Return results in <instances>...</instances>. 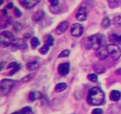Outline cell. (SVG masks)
<instances>
[{
	"label": "cell",
	"mask_w": 121,
	"mask_h": 114,
	"mask_svg": "<svg viewBox=\"0 0 121 114\" xmlns=\"http://www.w3.org/2000/svg\"><path fill=\"white\" fill-rule=\"evenodd\" d=\"M70 71V64L65 62L60 64L58 66V72L61 76H66L68 74Z\"/></svg>",
	"instance_id": "cell-12"
},
{
	"label": "cell",
	"mask_w": 121,
	"mask_h": 114,
	"mask_svg": "<svg viewBox=\"0 0 121 114\" xmlns=\"http://www.w3.org/2000/svg\"><path fill=\"white\" fill-rule=\"evenodd\" d=\"M44 12L42 10H39L37 11L34 15H33V20L35 21H39L40 20H42L43 19L44 16Z\"/></svg>",
	"instance_id": "cell-15"
},
{
	"label": "cell",
	"mask_w": 121,
	"mask_h": 114,
	"mask_svg": "<svg viewBox=\"0 0 121 114\" xmlns=\"http://www.w3.org/2000/svg\"><path fill=\"white\" fill-rule=\"evenodd\" d=\"M113 21L115 24L121 26V16H116L113 18Z\"/></svg>",
	"instance_id": "cell-28"
},
{
	"label": "cell",
	"mask_w": 121,
	"mask_h": 114,
	"mask_svg": "<svg viewBox=\"0 0 121 114\" xmlns=\"http://www.w3.org/2000/svg\"><path fill=\"white\" fill-rule=\"evenodd\" d=\"M15 80L10 79H3L1 81V90L2 95L6 96L8 95L11 90L15 83Z\"/></svg>",
	"instance_id": "cell-4"
},
{
	"label": "cell",
	"mask_w": 121,
	"mask_h": 114,
	"mask_svg": "<svg viewBox=\"0 0 121 114\" xmlns=\"http://www.w3.org/2000/svg\"><path fill=\"white\" fill-rule=\"evenodd\" d=\"M104 111L102 109L100 108H96V109H95L92 110V114H102Z\"/></svg>",
	"instance_id": "cell-30"
},
{
	"label": "cell",
	"mask_w": 121,
	"mask_h": 114,
	"mask_svg": "<svg viewBox=\"0 0 121 114\" xmlns=\"http://www.w3.org/2000/svg\"><path fill=\"white\" fill-rule=\"evenodd\" d=\"M108 2L109 4H113L117 2V0H108Z\"/></svg>",
	"instance_id": "cell-37"
},
{
	"label": "cell",
	"mask_w": 121,
	"mask_h": 114,
	"mask_svg": "<svg viewBox=\"0 0 121 114\" xmlns=\"http://www.w3.org/2000/svg\"><path fill=\"white\" fill-rule=\"evenodd\" d=\"M11 114H20V112H19V111L18 112H13Z\"/></svg>",
	"instance_id": "cell-38"
},
{
	"label": "cell",
	"mask_w": 121,
	"mask_h": 114,
	"mask_svg": "<svg viewBox=\"0 0 121 114\" xmlns=\"http://www.w3.org/2000/svg\"><path fill=\"white\" fill-rule=\"evenodd\" d=\"M67 88V84L65 83H60L56 84L55 86V90L56 92H62Z\"/></svg>",
	"instance_id": "cell-18"
},
{
	"label": "cell",
	"mask_w": 121,
	"mask_h": 114,
	"mask_svg": "<svg viewBox=\"0 0 121 114\" xmlns=\"http://www.w3.org/2000/svg\"><path fill=\"white\" fill-rule=\"evenodd\" d=\"M121 97V93L120 91H118V90H112L111 93V96H110V98L111 100L114 102H118L120 100Z\"/></svg>",
	"instance_id": "cell-17"
},
{
	"label": "cell",
	"mask_w": 121,
	"mask_h": 114,
	"mask_svg": "<svg viewBox=\"0 0 121 114\" xmlns=\"http://www.w3.org/2000/svg\"><path fill=\"white\" fill-rule=\"evenodd\" d=\"M4 2V0H1V3H0V5H2V4Z\"/></svg>",
	"instance_id": "cell-39"
},
{
	"label": "cell",
	"mask_w": 121,
	"mask_h": 114,
	"mask_svg": "<svg viewBox=\"0 0 121 114\" xmlns=\"http://www.w3.org/2000/svg\"><path fill=\"white\" fill-rule=\"evenodd\" d=\"M40 0H20V4L25 8L30 9L35 7Z\"/></svg>",
	"instance_id": "cell-9"
},
{
	"label": "cell",
	"mask_w": 121,
	"mask_h": 114,
	"mask_svg": "<svg viewBox=\"0 0 121 114\" xmlns=\"http://www.w3.org/2000/svg\"><path fill=\"white\" fill-rule=\"evenodd\" d=\"M93 68L98 74H102L105 72V68L99 64H95L93 66Z\"/></svg>",
	"instance_id": "cell-21"
},
{
	"label": "cell",
	"mask_w": 121,
	"mask_h": 114,
	"mask_svg": "<svg viewBox=\"0 0 121 114\" xmlns=\"http://www.w3.org/2000/svg\"><path fill=\"white\" fill-rule=\"evenodd\" d=\"M70 32L73 36L80 37L83 33V27L80 24L74 23L71 27Z\"/></svg>",
	"instance_id": "cell-6"
},
{
	"label": "cell",
	"mask_w": 121,
	"mask_h": 114,
	"mask_svg": "<svg viewBox=\"0 0 121 114\" xmlns=\"http://www.w3.org/2000/svg\"><path fill=\"white\" fill-rule=\"evenodd\" d=\"M40 66V63L37 61H34L30 62L27 64V68L30 71H34L37 70L39 66Z\"/></svg>",
	"instance_id": "cell-16"
},
{
	"label": "cell",
	"mask_w": 121,
	"mask_h": 114,
	"mask_svg": "<svg viewBox=\"0 0 121 114\" xmlns=\"http://www.w3.org/2000/svg\"><path fill=\"white\" fill-rule=\"evenodd\" d=\"M87 78L92 82H96L98 81V76L95 74H90L87 76Z\"/></svg>",
	"instance_id": "cell-26"
},
{
	"label": "cell",
	"mask_w": 121,
	"mask_h": 114,
	"mask_svg": "<svg viewBox=\"0 0 121 114\" xmlns=\"http://www.w3.org/2000/svg\"><path fill=\"white\" fill-rule=\"evenodd\" d=\"M49 49H50L49 45H47V43H45L44 45V46H42V47L39 49V52H40L41 54L45 55L48 52Z\"/></svg>",
	"instance_id": "cell-23"
},
{
	"label": "cell",
	"mask_w": 121,
	"mask_h": 114,
	"mask_svg": "<svg viewBox=\"0 0 121 114\" xmlns=\"http://www.w3.org/2000/svg\"><path fill=\"white\" fill-rule=\"evenodd\" d=\"M43 97V95L40 91H31L28 95V99L31 102L35 101L37 99H40Z\"/></svg>",
	"instance_id": "cell-14"
},
{
	"label": "cell",
	"mask_w": 121,
	"mask_h": 114,
	"mask_svg": "<svg viewBox=\"0 0 121 114\" xmlns=\"http://www.w3.org/2000/svg\"><path fill=\"white\" fill-rule=\"evenodd\" d=\"M69 26V21H63L61 23L59 24V26L56 27L55 30L56 33L57 34H59V35L63 34V33H64L66 30H67Z\"/></svg>",
	"instance_id": "cell-11"
},
{
	"label": "cell",
	"mask_w": 121,
	"mask_h": 114,
	"mask_svg": "<svg viewBox=\"0 0 121 114\" xmlns=\"http://www.w3.org/2000/svg\"><path fill=\"white\" fill-rule=\"evenodd\" d=\"M20 68H21V65H20V64H17L16 66H14V67L13 68V70L10 72V75H11V76L14 75V74L16 73L18 70H20Z\"/></svg>",
	"instance_id": "cell-29"
},
{
	"label": "cell",
	"mask_w": 121,
	"mask_h": 114,
	"mask_svg": "<svg viewBox=\"0 0 121 114\" xmlns=\"http://www.w3.org/2000/svg\"><path fill=\"white\" fill-rule=\"evenodd\" d=\"M87 10L85 7H81L78 10L76 14V18L79 21H84L87 19Z\"/></svg>",
	"instance_id": "cell-8"
},
{
	"label": "cell",
	"mask_w": 121,
	"mask_h": 114,
	"mask_svg": "<svg viewBox=\"0 0 121 114\" xmlns=\"http://www.w3.org/2000/svg\"><path fill=\"white\" fill-rule=\"evenodd\" d=\"M105 93L98 87L92 88L89 92L87 101L89 104L92 105H100L105 100Z\"/></svg>",
	"instance_id": "cell-2"
},
{
	"label": "cell",
	"mask_w": 121,
	"mask_h": 114,
	"mask_svg": "<svg viewBox=\"0 0 121 114\" xmlns=\"http://www.w3.org/2000/svg\"><path fill=\"white\" fill-rule=\"evenodd\" d=\"M115 73L117 75H121V68H118L115 71Z\"/></svg>",
	"instance_id": "cell-35"
},
{
	"label": "cell",
	"mask_w": 121,
	"mask_h": 114,
	"mask_svg": "<svg viewBox=\"0 0 121 114\" xmlns=\"http://www.w3.org/2000/svg\"><path fill=\"white\" fill-rule=\"evenodd\" d=\"M111 26V20L108 17L104 18L101 22V26L105 28H108Z\"/></svg>",
	"instance_id": "cell-19"
},
{
	"label": "cell",
	"mask_w": 121,
	"mask_h": 114,
	"mask_svg": "<svg viewBox=\"0 0 121 114\" xmlns=\"http://www.w3.org/2000/svg\"><path fill=\"white\" fill-rule=\"evenodd\" d=\"M31 45L32 46V48L33 49H35L37 48V46H39L40 43V42L39 40V39L37 38H33L31 39Z\"/></svg>",
	"instance_id": "cell-22"
},
{
	"label": "cell",
	"mask_w": 121,
	"mask_h": 114,
	"mask_svg": "<svg viewBox=\"0 0 121 114\" xmlns=\"http://www.w3.org/2000/svg\"><path fill=\"white\" fill-rule=\"evenodd\" d=\"M7 8H9V9H11V8L13 7V3H8V4H7Z\"/></svg>",
	"instance_id": "cell-36"
},
{
	"label": "cell",
	"mask_w": 121,
	"mask_h": 114,
	"mask_svg": "<svg viewBox=\"0 0 121 114\" xmlns=\"http://www.w3.org/2000/svg\"><path fill=\"white\" fill-rule=\"evenodd\" d=\"M106 39L100 33L93 34L88 37L85 41V47L88 50H97L102 46L105 45Z\"/></svg>",
	"instance_id": "cell-1"
},
{
	"label": "cell",
	"mask_w": 121,
	"mask_h": 114,
	"mask_svg": "<svg viewBox=\"0 0 121 114\" xmlns=\"http://www.w3.org/2000/svg\"><path fill=\"white\" fill-rule=\"evenodd\" d=\"M70 54V51L68 49H66V50H64L58 56V58H63V57H67V56L69 55Z\"/></svg>",
	"instance_id": "cell-27"
},
{
	"label": "cell",
	"mask_w": 121,
	"mask_h": 114,
	"mask_svg": "<svg viewBox=\"0 0 121 114\" xmlns=\"http://www.w3.org/2000/svg\"><path fill=\"white\" fill-rule=\"evenodd\" d=\"M50 3V4L52 5L53 7H56V6L58 5L59 3V0H48Z\"/></svg>",
	"instance_id": "cell-32"
},
{
	"label": "cell",
	"mask_w": 121,
	"mask_h": 114,
	"mask_svg": "<svg viewBox=\"0 0 121 114\" xmlns=\"http://www.w3.org/2000/svg\"><path fill=\"white\" fill-rule=\"evenodd\" d=\"M14 14H15V17H20L21 16V15H22V13H21V12L20 11V10H18L17 8L14 9Z\"/></svg>",
	"instance_id": "cell-31"
},
{
	"label": "cell",
	"mask_w": 121,
	"mask_h": 114,
	"mask_svg": "<svg viewBox=\"0 0 121 114\" xmlns=\"http://www.w3.org/2000/svg\"><path fill=\"white\" fill-rule=\"evenodd\" d=\"M15 39V37L11 32L9 31H4L1 32V45L4 47L8 46H11L13 41Z\"/></svg>",
	"instance_id": "cell-3"
},
{
	"label": "cell",
	"mask_w": 121,
	"mask_h": 114,
	"mask_svg": "<svg viewBox=\"0 0 121 114\" xmlns=\"http://www.w3.org/2000/svg\"><path fill=\"white\" fill-rule=\"evenodd\" d=\"M11 46L17 48L21 49H27V47H28L27 43L25 42V40H24L23 39H21V38H15V39H14V41H13Z\"/></svg>",
	"instance_id": "cell-10"
},
{
	"label": "cell",
	"mask_w": 121,
	"mask_h": 114,
	"mask_svg": "<svg viewBox=\"0 0 121 114\" xmlns=\"http://www.w3.org/2000/svg\"><path fill=\"white\" fill-rule=\"evenodd\" d=\"M35 75V73L30 74L27 75V76H25L24 77H23V78L21 79V81L23 82V83H25V82H27L28 81H30L34 77Z\"/></svg>",
	"instance_id": "cell-25"
},
{
	"label": "cell",
	"mask_w": 121,
	"mask_h": 114,
	"mask_svg": "<svg viewBox=\"0 0 121 114\" xmlns=\"http://www.w3.org/2000/svg\"><path fill=\"white\" fill-rule=\"evenodd\" d=\"M20 114H34L33 109L30 106H26L19 111Z\"/></svg>",
	"instance_id": "cell-20"
},
{
	"label": "cell",
	"mask_w": 121,
	"mask_h": 114,
	"mask_svg": "<svg viewBox=\"0 0 121 114\" xmlns=\"http://www.w3.org/2000/svg\"><path fill=\"white\" fill-rule=\"evenodd\" d=\"M14 30H15L19 31L21 29V28H22V26H21V24H20V23H16L15 24V26H14Z\"/></svg>",
	"instance_id": "cell-33"
},
{
	"label": "cell",
	"mask_w": 121,
	"mask_h": 114,
	"mask_svg": "<svg viewBox=\"0 0 121 114\" xmlns=\"http://www.w3.org/2000/svg\"><path fill=\"white\" fill-rule=\"evenodd\" d=\"M46 43L49 45L50 46H53V44H54V38H53V36L51 35V34L47 36V38H46Z\"/></svg>",
	"instance_id": "cell-24"
},
{
	"label": "cell",
	"mask_w": 121,
	"mask_h": 114,
	"mask_svg": "<svg viewBox=\"0 0 121 114\" xmlns=\"http://www.w3.org/2000/svg\"><path fill=\"white\" fill-rule=\"evenodd\" d=\"M109 40L113 43L121 44V34L117 33H112L109 35Z\"/></svg>",
	"instance_id": "cell-13"
},
{
	"label": "cell",
	"mask_w": 121,
	"mask_h": 114,
	"mask_svg": "<svg viewBox=\"0 0 121 114\" xmlns=\"http://www.w3.org/2000/svg\"><path fill=\"white\" fill-rule=\"evenodd\" d=\"M109 53L114 60H117L121 56V49L116 44H109L106 46Z\"/></svg>",
	"instance_id": "cell-5"
},
{
	"label": "cell",
	"mask_w": 121,
	"mask_h": 114,
	"mask_svg": "<svg viewBox=\"0 0 121 114\" xmlns=\"http://www.w3.org/2000/svg\"><path fill=\"white\" fill-rule=\"evenodd\" d=\"M96 55L97 57L99 59H104L108 57L109 53L106 46H105V45H104V46H100L99 48H98L96 50Z\"/></svg>",
	"instance_id": "cell-7"
},
{
	"label": "cell",
	"mask_w": 121,
	"mask_h": 114,
	"mask_svg": "<svg viewBox=\"0 0 121 114\" xmlns=\"http://www.w3.org/2000/svg\"><path fill=\"white\" fill-rule=\"evenodd\" d=\"M17 64V63L16 62H11L10 64L8 65V66H7V69L14 68V66H16Z\"/></svg>",
	"instance_id": "cell-34"
}]
</instances>
